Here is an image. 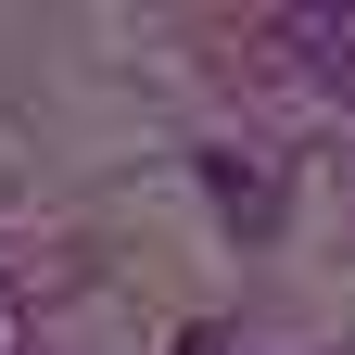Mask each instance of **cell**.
Here are the masks:
<instances>
[{"mask_svg":"<svg viewBox=\"0 0 355 355\" xmlns=\"http://www.w3.org/2000/svg\"><path fill=\"white\" fill-rule=\"evenodd\" d=\"M279 38H292V64L330 89V102H355V13H279Z\"/></svg>","mask_w":355,"mask_h":355,"instance_id":"6da1fadb","label":"cell"},{"mask_svg":"<svg viewBox=\"0 0 355 355\" xmlns=\"http://www.w3.org/2000/svg\"><path fill=\"white\" fill-rule=\"evenodd\" d=\"M0 355H26V292L0 279Z\"/></svg>","mask_w":355,"mask_h":355,"instance_id":"7a4b0ae2","label":"cell"}]
</instances>
